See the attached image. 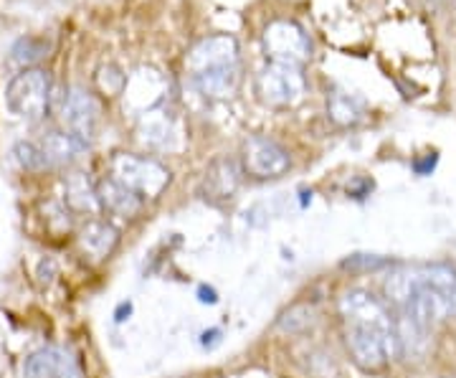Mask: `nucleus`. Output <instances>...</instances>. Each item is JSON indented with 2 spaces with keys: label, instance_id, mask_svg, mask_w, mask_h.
<instances>
[{
  "label": "nucleus",
  "instance_id": "23",
  "mask_svg": "<svg viewBox=\"0 0 456 378\" xmlns=\"http://www.w3.org/2000/svg\"><path fill=\"white\" fill-rule=\"evenodd\" d=\"M44 51H46V46H44L41 41H36V38H20L11 53H13L16 64L31 66L33 62H38V59L44 56Z\"/></svg>",
  "mask_w": 456,
  "mask_h": 378
},
{
  "label": "nucleus",
  "instance_id": "19",
  "mask_svg": "<svg viewBox=\"0 0 456 378\" xmlns=\"http://www.w3.org/2000/svg\"><path fill=\"white\" fill-rule=\"evenodd\" d=\"M13 155H16L18 165L23 170H31V173H38V170H46L51 168L49 158L44 148L38 143H28V140H20L16 148H13Z\"/></svg>",
  "mask_w": 456,
  "mask_h": 378
},
{
  "label": "nucleus",
  "instance_id": "3",
  "mask_svg": "<svg viewBox=\"0 0 456 378\" xmlns=\"http://www.w3.org/2000/svg\"><path fill=\"white\" fill-rule=\"evenodd\" d=\"M256 94L274 110H292L307 97V79L302 74V66L279 64L269 62L256 77Z\"/></svg>",
  "mask_w": 456,
  "mask_h": 378
},
{
  "label": "nucleus",
  "instance_id": "4",
  "mask_svg": "<svg viewBox=\"0 0 456 378\" xmlns=\"http://www.w3.org/2000/svg\"><path fill=\"white\" fill-rule=\"evenodd\" d=\"M5 104L20 119H44L51 104V77L44 69H23L8 84Z\"/></svg>",
  "mask_w": 456,
  "mask_h": 378
},
{
  "label": "nucleus",
  "instance_id": "24",
  "mask_svg": "<svg viewBox=\"0 0 456 378\" xmlns=\"http://www.w3.org/2000/svg\"><path fill=\"white\" fill-rule=\"evenodd\" d=\"M221 335H224V333H221V330H218V328L206 330V333L200 335V346L208 348V350H211V348H216V346H218V343H221Z\"/></svg>",
  "mask_w": 456,
  "mask_h": 378
},
{
  "label": "nucleus",
  "instance_id": "10",
  "mask_svg": "<svg viewBox=\"0 0 456 378\" xmlns=\"http://www.w3.org/2000/svg\"><path fill=\"white\" fill-rule=\"evenodd\" d=\"M26 378H84L79 361L64 348H41L23 366Z\"/></svg>",
  "mask_w": 456,
  "mask_h": 378
},
{
  "label": "nucleus",
  "instance_id": "14",
  "mask_svg": "<svg viewBox=\"0 0 456 378\" xmlns=\"http://www.w3.org/2000/svg\"><path fill=\"white\" fill-rule=\"evenodd\" d=\"M97 196L102 203V211H110L114 216H122V218H134V216L142 214V206L145 201L137 198L132 191H127L122 183H117L114 178H102L97 183Z\"/></svg>",
  "mask_w": 456,
  "mask_h": 378
},
{
  "label": "nucleus",
  "instance_id": "18",
  "mask_svg": "<svg viewBox=\"0 0 456 378\" xmlns=\"http://www.w3.org/2000/svg\"><path fill=\"white\" fill-rule=\"evenodd\" d=\"M327 117H330L338 127H355L360 119L365 117V107H362V102L353 97V94L335 92V94L327 97Z\"/></svg>",
  "mask_w": 456,
  "mask_h": 378
},
{
  "label": "nucleus",
  "instance_id": "12",
  "mask_svg": "<svg viewBox=\"0 0 456 378\" xmlns=\"http://www.w3.org/2000/svg\"><path fill=\"white\" fill-rule=\"evenodd\" d=\"M241 165L236 163L233 158H216L206 176H203V185H200V193L203 198H208L213 203H221V201H231L236 196L239 185H241Z\"/></svg>",
  "mask_w": 456,
  "mask_h": 378
},
{
  "label": "nucleus",
  "instance_id": "26",
  "mask_svg": "<svg viewBox=\"0 0 456 378\" xmlns=\"http://www.w3.org/2000/svg\"><path fill=\"white\" fill-rule=\"evenodd\" d=\"M132 315V302L130 300H125V302H119L117 305V310H114V323H125V320H130Z\"/></svg>",
  "mask_w": 456,
  "mask_h": 378
},
{
  "label": "nucleus",
  "instance_id": "13",
  "mask_svg": "<svg viewBox=\"0 0 456 378\" xmlns=\"http://www.w3.org/2000/svg\"><path fill=\"white\" fill-rule=\"evenodd\" d=\"M79 244L82 249L89 254V257H94L97 262H104V259H110L117 247H119V231L117 226H112L110 221H104V218H89L86 224L79 231Z\"/></svg>",
  "mask_w": 456,
  "mask_h": 378
},
{
  "label": "nucleus",
  "instance_id": "17",
  "mask_svg": "<svg viewBox=\"0 0 456 378\" xmlns=\"http://www.w3.org/2000/svg\"><path fill=\"white\" fill-rule=\"evenodd\" d=\"M38 145L44 148L51 165L74 163V160L84 152V148H86V143H82L77 135H71V132L66 130L46 132V137H44Z\"/></svg>",
  "mask_w": 456,
  "mask_h": 378
},
{
  "label": "nucleus",
  "instance_id": "5",
  "mask_svg": "<svg viewBox=\"0 0 456 378\" xmlns=\"http://www.w3.org/2000/svg\"><path fill=\"white\" fill-rule=\"evenodd\" d=\"M261 49L269 62L302 66L310 59L312 46L310 36L297 21L279 18V21H272L261 33Z\"/></svg>",
  "mask_w": 456,
  "mask_h": 378
},
{
  "label": "nucleus",
  "instance_id": "22",
  "mask_svg": "<svg viewBox=\"0 0 456 378\" xmlns=\"http://www.w3.org/2000/svg\"><path fill=\"white\" fill-rule=\"evenodd\" d=\"M393 264L386 257H378V254H350L347 259H342V269H350V272H375V269H383Z\"/></svg>",
  "mask_w": 456,
  "mask_h": 378
},
{
  "label": "nucleus",
  "instance_id": "25",
  "mask_svg": "<svg viewBox=\"0 0 456 378\" xmlns=\"http://www.w3.org/2000/svg\"><path fill=\"white\" fill-rule=\"evenodd\" d=\"M198 302H203V305H216L218 302V292L208 287V284H200L198 287Z\"/></svg>",
  "mask_w": 456,
  "mask_h": 378
},
{
  "label": "nucleus",
  "instance_id": "1",
  "mask_svg": "<svg viewBox=\"0 0 456 378\" xmlns=\"http://www.w3.org/2000/svg\"><path fill=\"white\" fill-rule=\"evenodd\" d=\"M342 341L362 374H386L398 358V335L391 305L370 290L353 287L338 300Z\"/></svg>",
  "mask_w": 456,
  "mask_h": 378
},
{
  "label": "nucleus",
  "instance_id": "8",
  "mask_svg": "<svg viewBox=\"0 0 456 378\" xmlns=\"http://www.w3.org/2000/svg\"><path fill=\"white\" fill-rule=\"evenodd\" d=\"M99 117H102V107L92 92H86L82 86H71L66 92L61 102V122L66 132L77 135L82 143H89L97 135Z\"/></svg>",
  "mask_w": 456,
  "mask_h": 378
},
{
  "label": "nucleus",
  "instance_id": "27",
  "mask_svg": "<svg viewBox=\"0 0 456 378\" xmlns=\"http://www.w3.org/2000/svg\"><path fill=\"white\" fill-rule=\"evenodd\" d=\"M444 378H452V376H444Z\"/></svg>",
  "mask_w": 456,
  "mask_h": 378
},
{
  "label": "nucleus",
  "instance_id": "6",
  "mask_svg": "<svg viewBox=\"0 0 456 378\" xmlns=\"http://www.w3.org/2000/svg\"><path fill=\"white\" fill-rule=\"evenodd\" d=\"M292 168V158L287 148H281L277 140L254 135L241 148V170L256 181H274L281 178Z\"/></svg>",
  "mask_w": 456,
  "mask_h": 378
},
{
  "label": "nucleus",
  "instance_id": "9",
  "mask_svg": "<svg viewBox=\"0 0 456 378\" xmlns=\"http://www.w3.org/2000/svg\"><path fill=\"white\" fill-rule=\"evenodd\" d=\"M185 66L191 77L216 69H231L239 66V41L228 33H216L208 38H200L185 56Z\"/></svg>",
  "mask_w": 456,
  "mask_h": 378
},
{
  "label": "nucleus",
  "instance_id": "11",
  "mask_svg": "<svg viewBox=\"0 0 456 378\" xmlns=\"http://www.w3.org/2000/svg\"><path fill=\"white\" fill-rule=\"evenodd\" d=\"M137 137L152 150H175L180 148V127L173 112L163 107L150 110L137 119Z\"/></svg>",
  "mask_w": 456,
  "mask_h": 378
},
{
  "label": "nucleus",
  "instance_id": "15",
  "mask_svg": "<svg viewBox=\"0 0 456 378\" xmlns=\"http://www.w3.org/2000/svg\"><path fill=\"white\" fill-rule=\"evenodd\" d=\"M64 203L74 214H86L89 218L102 214V203L97 196V185L84 173H71L64 178Z\"/></svg>",
  "mask_w": 456,
  "mask_h": 378
},
{
  "label": "nucleus",
  "instance_id": "21",
  "mask_svg": "<svg viewBox=\"0 0 456 378\" xmlns=\"http://www.w3.org/2000/svg\"><path fill=\"white\" fill-rule=\"evenodd\" d=\"M94 79H97V86L104 94H122V89H125V84H127V77H125L114 64L99 66Z\"/></svg>",
  "mask_w": 456,
  "mask_h": 378
},
{
  "label": "nucleus",
  "instance_id": "16",
  "mask_svg": "<svg viewBox=\"0 0 456 378\" xmlns=\"http://www.w3.org/2000/svg\"><path fill=\"white\" fill-rule=\"evenodd\" d=\"M193 86L198 89V94H203L211 102H221L236 94L239 89V66H231V69H216V71H203L191 77Z\"/></svg>",
  "mask_w": 456,
  "mask_h": 378
},
{
  "label": "nucleus",
  "instance_id": "2",
  "mask_svg": "<svg viewBox=\"0 0 456 378\" xmlns=\"http://www.w3.org/2000/svg\"><path fill=\"white\" fill-rule=\"evenodd\" d=\"M110 178L122 183L142 201H155L173 181V173L160 160L134 155V152H114L110 160Z\"/></svg>",
  "mask_w": 456,
  "mask_h": 378
},
{
  "label": "nucleus",
  "instance_id": "20",
  "mask_svg": "<svg viewBox=\"0 0 456 378\" xmlns=\"http://www.w3.org/2000/svg\"><path fill=\"white\" fill-rule=\"evenodd\" d=\"M314 325V308L310 305H294L292 310L279 317V328L284 333H302Z\"/></svg>",
  "mask_w": 456,
  "mask_h": 378
},
{
  "label": "nucleus",
  "instance_id": "7",
  "mask_svg": "<svg viewBox=\"0 0 456 378\" xmlns=\"http://www.w3.org/2000/svg\"><path fill=\"white\" fill-rule=\"evenodd\" d=\"M165 94H167V82L152 66H140L137 71H132L125 89H122L125 110L137 117L145 115L150 110H158L163 104Z\"/></svg>",
  "mask_w": 456,
  "mask_h": 378
}]
</instances>
